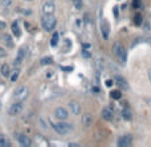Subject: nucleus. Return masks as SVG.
Returning a JSON list of instances; mask_svg holds the SVG:
<instances>
[{
    "instance_id": "aec40b11",
    "label": "nucleus",
    "mask_w": 151,
    "mask_h": 147,
    "mask_svg": "<svg viewBox=\"0 0 151 147\" xmlns=\"http://www.w3.org/2000/svg\"><path fill=\"white\" fill-rule=\"evenodd\" d=\"M58 43H59V34L54 32V35H52V37H51V45L52 47H56Z\"/></svg>"
},
{
    "instance_id": "a878e982",
    "label": "nucleus",
    "mask_w": 151,
    "mask_h": 147,
    "mask_svg": "<svg viewBox=\"0 0 151 147\" xmlns=\"http://www.w3.org/2000/svg\"><path fill=\"white\" fill-rule=\"evenodd\" d=\"M140 23H142V16H140V15H137V16H135V24L139 26Z\"/></svg>"
},
{
    "instance_id": "7ed1b4c3",
    "label": "nucleus",
    "mask_w": 151,
    "mask_h": 147,
    "mask_svg": "<svg viewBox=\"0 0 151 147\" xmlns=\"http://www.w3.org/2000/svg\"><path fill=\"white\" fill-rule=\"evenodd\" d=\"M42 26L43 30L47 32L54 31L55 27H56V19H55L54 15H44L42 17Z\"/></svg>"
},
{
    "instance_id": "c9c22d12",
    "label": "nucleus",
    "mask_w": 151,
    "mask_h": 147,
    "mask_svg": "<svg viewBox=\"0 0 151 147\" xmlns=\"http://www.w3.org/2000/svg\"><path fill=\"white\" fill-rule=\"evenodd\" d=\"M52 1H55V0H52Z\"/></svg>"
},
{
    "instance_id": "412c9836",
    "label": "nucleus",
    "mask_w": 151,
    "mask_h": 147,
    "mask_svg": "<svg viewBox=\"0 0 151 147\" xmlns=\"http://www.w3.org/2000/svg\"><path fill=\"white\" fill-rule=\"evenodd\" d=\"M122 115H123V119H126V120H130V119L132 118L131 111L128 110V108H124V110L122 111Z\"/></svg>"
},
{
    "instance_id": "423d86ee",
    "label": "nucleus",
    "mask_w": 151,
    "mask_h": 147,
    "mask_svg": "<svg viewBox=\"0 0 151 147\" xmlns=\"http://www.w3.org/2000/svg\"><path fill=\"white\" fill-rule=\"evenodd\" d=\"M100 32H102V37L104 40H107L110 37V24L109 22L104 19V17H100Z\"/></svg>"
},
{
    "instance_id": "6ab92c4d",
    "label": "nucleus",
    "mask_w": 151,
    "mask_h": 147,
    "mask_svg": "<svg viewBox=\"0 0 151 147\" xmlns=\"http://www.w3.org/2000/svg\"><path fill=\"white\" fill-rule=\"evenodd\" d=\"M3 39H4V43H6V44L8 45V47H14V42H12L11 35H8V34L3 35Z\"/></svg>"
},
{
    "instance_id": "a211bd4d",
    "label": "nucleus",
    "mask_w": 151,
    "mask_h": 147,
    "mask_svg": "<svg viewBox=\"0 0 151 147\" xmlns=\"http://www.w3.org/2000/svg\"><path fill=\"white\" fill-rule=\"evenodd\" d=\"M19 74H20L19 68H15L14 71H11V75H9V79H11V82H16L17 78H19Z\"/></svg>"
},
{
    "instance_id": "c756f323",
    "label": "nucleus",
    "mask_w": 151,
    "mask_h": 147,
    "mask_svg": "<svg viewBox=\"0 0 151 147\" xmlns=\"http://www.w3.org/2000/svg\"><path fill=\"white\" fill-rule=\"evenodd\" d=\"M39 122H40V125H42V127H43V128H47V126H46V120H44V119L40 118V119H39Z\"/></svg>"
},
{
    "instance_id": "0eeeda50",
    "label": "nucleus",
    "mask_w": 151,
    "mask_h": 147,
    "mask_svg": "<svg viewBox=\"0 0 151 147\" xmlns=\"http://www.w3.org/2000/svg\"><path fill=\"white\" fill-rule=\"evenodd\" d=\"M42 12H43V15H54V12H55V3L52 1V0L46 1V3L43 4V7H42Z\"/></svg>"
},
{
    "instance_id": "6e6552de",
    "label": "nucleus",
    "mask_w": 151,
    "mask_h": 147,
    "mask_svg": "<svg viewBox=\"0 0 151 147\" xmlns=\"http://www.w3.org/2000/svg\"><path fill=\"white\" fill-rule=\"evenodd\" d=\"M116 144H118L119 147H130V146L132 144V138H131V135H123V136H120V138L118 139Z\"/></svg>"
},
{
    "instance_id": "c85d7f7f",
    "label": "nucleus",
    "mask_w": 151,
    "mask_h": 147,
    "mask_svg": "<svg viewBox=\"0 0 151 147\" xmlns=\"http://www.w3.org/2000/svg\"><path fill=\"white\" fill-rule=\"evenodd\" d=\"M7 56V52L4 48H0V58H6Z\"/></svg>"
},
{
    "instance_id": "2eb2a0df",
    "label": "nucleus",
    "mask_w": 151,
    "mask_h": 147,
    "mask_svg": "<svg viewBox=\"0 0 151 147\" xmlns=\"http://www.w3.org/2000/svg\"><path fill=\"white\" fill-rule=\"evenodd\" d=\"M24 54H26V50H24V48H20L19 52H17L16 59H15V62H14V64L16 66V67H17V66H19L22 62H23V59H24Z\"/></svg>"
},
{
    "instance_id": "4468645a",
    "label": "nucleus",
    "mask_w": 151,
    "mask_h": 147,
    "mask_svg": "<svg viewBox=\"0 0 151 147\" xmlns=\"http://www.w3.org/2000/svg\"><path fill=\"white\" fill-rule=\"evenodd\" d=\"M102 116H103V119H104V120L111 122L112 118H114V112H112V110L110 107H104L102 110Z\"/></svg>"
},
{
    "instance_id": "f03ea898",
    "label": "nucleus",
    "mask_w": 151,
    "mask_h": 147,
    "mask_svg": "<svg viewBox=\"0 0 151 147\" xmlns=\"http://www.w3.org/2000/svg\"><path fill=\"white\" fill-rule=\"evenodd\" d=\"M51 126L59 135H67V134H71L74 131V126L71 123H67L66 120H60L58 123H52Z\"/></svg>"
},
{
    "instance_id": "72a5a7b5",
    "label": "nucleus",
    "mask_w": 151,
    "mask_h": 147,
    "mask_svg": "<svg viewBox=\"0 0 151 147\" xmlns=\"http://www.w3.org/2000/svg\"><path fill=\"white\" fill-rule=\"evenodd\" d=\"M148 80H150V83H151V70H148Z\"/></svg>"
},
{
    "instance_id": "f8f14e48",
    "label": "nucleus",
    "mask_w": 151,
    "mask_h": 147,
    "mask_svg": "<svg viewBox=\"0 0 151 147\" xmlns=\"http://www.w3.org/2000/svg\"><path fill=\"white\" fill-rule=\"evenodd\" d=\"M16 139H17V142H19V144H22V146H24V147L32 146V141L29 139V136H27V135L20 134V135H17Z\"/></svg>"
},
{
    "instance_id": "4be33fe9",
    "label": "nucleus",
    "mask_w": 151,
    "mask_h": 147,
    "mask_svg": "<svg viewBox=\"0 0 151 147\" xmlns=\"http://www.w3.org/2000/svg\"><path fill=\"white\" fill-rule=\"evenodd\" d=\"M52 58L50 56H46V58H42V60H40V64L42 66H48V64H52Z\"/></svg>"
},
{
    "instance_id": "f257e3e1",
    "label": "nucleus",
    "mask_w": 151,
    "mask_h": 147,
    "mask_svg": "<svg viewBox=\"0 0 151 147\" xmlns=\"http://www.w3.org/2000/svg\"><path fill=\"white\" fill-rule=\"evenodd\" d=\"M112 52H114L115 58L118 59V62L122 66H124L126 62H127V51H126L124 45L119 42L114 43V45H112Z\"/></svg>"
},
{
    "instance_id": "bb28decb",
    "label": "nucleus",
    "mask_w": 151,
    "mask_h": 147,
    "mask_svg": "<svg viewBox=\"0 0 151 147\" xmlns=\"http://www.w3.org/2000/svg\"><path fill=\"white\" fill-rule=\"evenodd\" d=\"M11 0H1V4H3L4 7H8V6H11Z\"/></svg>"
},
{
    "instance_id": "20e7f679",
    "label": "nucleus",
    "mask_w": 151,
    "mask_h": 147,
    "mask_svg": "<svg viewBox=\"0 0 151 147\" xmlns=\"http://www.w3.org/2000/svg\"><path fill=\"white\" fill-rule=\"evenodd\" d=\"M23 108H24L23 100H17V102L11 104V107H9V110H8V114L11 116H16V115H19V114H22Z\"/></svg>"
},
{
    "instance_id": "9d476101",
    "label": "nucleus",
    "mask_w": 151,
    "mask_h": 147,
    "mask_svg": "<svg viewBox=\"0 0 151 147\" xmlns=\"http://www.w3.org/2000/svg\"><path fill=\"white\" fill-rule=\"evenodd\" d=\"M55 116H56L59 120H66L67 118H68V110L64 107H58L56 110H55Z\"/></svg>"
},
{
    "instance_id": "cd10ccee",
    "label": "nucleus",
    "mask_w": 151,
    "mask_h": 147,
    "mask_svg": "<svg viewBox=\"0 0 151 147\" xmlns=\"http://www.w3.org/2000/svg\"><path fill=\"white\" fill-rule=\"evenodd\" d=\"M104 84H106V87H112V84H114V82H112V80L111 79H109V80H106V83H104Z\"/></svg>"
},
{
    "instance_id": "b1692460",
    "label": "nucleus",
    "mask_w": 151,
    "mask_h": 147,
    "mask_svg": "<svg viewBox=\"0 0 151 147\" xmlns=\"http://www.w3.org/2000/svg\"><path fill=\"white\" fill-rule=\"evenodd\" d=\"M9 146V142L6 139L4 135H0V147H8Z\"/></svg>"
},
{
    "instance_id": "ddd939ff",
    "label": "nucleus",
    "mask_w": 151,
    "mask_h": 147,
    "mask_svg": "<svg viewBox=\"0 0 151 147\" xmlns=\"http://www.w3.org/2000/svg\"><path fill=\"white\" fill-rule=\"evenodd\" d=\"M115 82H116L118 87H119L120 90H127V88H128L127 80H126L123 76H120V75H116V76H115Z\"/></svg>"
},
{
    "instance_id": "dca6fc26",
    "label": "nucleus",
    "mask_w": 151,
    "mask_h": 147,
    "mask_svg": "<svg viewBox=\"0 0 151 147\" xmlns=\"http://www.w3.org/2000/svg\"><path fill=\"white\" fill-rule=\"evenodd\" d=\"M0 72H1V75H3L4 78H9V75H11V68H9L8 64L4 63V64L0 67Z\"/></svg>"
},
{
    "instance_id": "39448f33",
    "label": "nucleus",
    "mask_w": 151,
    "mask_h": 147,
    "mask_svg": "<svg viewBox=\"0 0 151 147\" xmlns=\"http://www.w3.org/2000/svg\"><path fill=\"white\" fill-rule=\"evenodd\" d=\"M28 96V88L26 86H19L14 92V98L16 100H24Z\"/></svg>"
},
{
    "instance_id": "7c9ffc66",
    "label": "nucleus",
    "mask_w": 151,
    "mask_h": 147,
    "mask_svg": "<svg viewBox=\"0 0 151 147\" xmlns=\"http://www.w3.org/2000/svg\"><path fill=\"white\" fill-rule=\"evenodd\" d=\"M83 56H84V58H90V56H91V54H90V52H87L86 50H83Z\"/></svg>"
},
{
    "instance_id": "f704fd0d",
    "label": "nucleus",
    "mask_w": 151,
    "mask_h": 147,
    "mask_svg": "<svg viewBox=\"0 0 151 147\" xmlns=\"http://www.w3.org/2000/svg\"><path fill=\"white\" fill-rule=\"evenodd\" d=\"M24 1H32V0H24Z\"/></svg>"
},
{
    "instance_id": "9b49d317",
    "label": "nucleus",
    "mask_w": 151,
    "mask_h": 147,
    "mask_svg": "<svg viewBox=\"0 0 151 147\" xmlns=\"http://www.w3.org/2000/svg\"><path fill=\"white\" fill-rule=\"evenodd\" d=\"M68 110L72 115H79L80 111H82V107H80V104L76 100H71V102L68 103Z\"/></svg>"
},
{
    "instance_id": "393cba45",
    "label": "nucleus",
    "mask_w": 151,
    "mask_h": 147,
    "mask_svg": "<svg viewBox=\"0 0 151 147\" xmlns=\"http://www.w3.org/2000/svg\"><path fill=\"white\" fill-rule=\"evenodd\" d=\"M72 3H74L75 8L76 9H82L83 8V1L82 0H72Z\"/></svg>"
},
{
    "instance_id": "f3484780",
    "label": "nucleus",
    "mask_w": 151,
    "mask_h": 147,
    "mask_svg": "<svg viewBox=\"0 0 151 147\" xmlns=\"http://www.w3.org/2000/svg\"><path fill=\"white\" fill-rule=\"evenodd\" d=\"M11 28H12V32H14V35H15V36H16V37H20V35H22V32H20V28H19V26H17V23H16V22H14V23H12Z\"/></svg>"
},
{
    "instance_id": "5701e85b",
    "label": "nucleus",
    "mask_w": 151,
    "mask_h": 147,
    "mask_svg": "<svg viewBox=\"0 0 151 147\" xmlns=\"http://www.w3.org/2000/svg\"><path fill=\"white\" fill-rule=\"evenodd\" d=\"M111 98H112V99H115V100H119L120 98H122V92H120L119 90L111 91Z\"/></svg>"
},
{
    "instance_id": "473e14b6",
    "label": "nucleus",
    "mask_w": 151,
    "mask_h": 147,
    "mask_svg": "<svg viewBox=\"0 0 151 147\" xmlns=\"http://www.w3.org/2000/svg\"><path fill=\"white\" fill-rule=\"evenodd\" d=\"M114 15H115V16H118V15H119V11H118V7H114Z\"/></svg>"
},
{
    "instance_id": "2f4dec72",
    "label": "nucleus",
    "mask_w": 151,
    "mask_h": 147,
    "mask_svg": "<svg viewBox=\"0 0 151 147\" xmlns=\"http://www.w3.org/2000/svg\"><path fill=\"white\" fill-rule=\"evenodd\" d=\"M6 27H7V24L4 22H0V30H6Z\"/></svg>"
},
{
    "instance_id": "1a4fd4ad",
    "label": "nucleus",
    "mask_w": 151,
    "mask_h": 147,
    "mask_svg": "<svg viewBox=\"0 0 151 147\" xmlns=\"http://www.w3.org/2000/svg\"><path fill=\"white\" fill-rule=\"evenodd\" d=\"M92 122H94V116H92L91 112H86L84 115L82 116V126L84 128H88L92 126Z\"/></svg>"
}]
</instances>
